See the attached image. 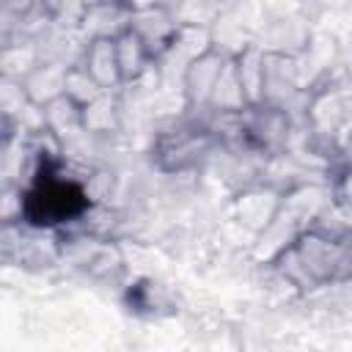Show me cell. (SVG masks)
<instances>
[{
  "label": "cell",
  "instance_id": "1",
  "mask_svg": "<svg viewBox=\"0 0 352 352\" xmlns=\"http://www.w3.org/2000/svg\"><path fill=\"white\" fill-rule=\"evenodd\" d=\"M267 264H272V270L300 292L341 283L349 275V236H330L305 226Z\"/></svg>",
  "mask_w": 352,
  "mask_h": 352
},
{
  "label": "cell",
  "instance_id": "2",
  "mask_svg": "<svg viewBox=\"0 0 352 352\" xmlns=\"http://www.w3.org/2000/svg\"><path fill=\"white\" fill-rule=\"evenodd\" d=\"M201 116L204 113H182L165 129L157 132L151 160L160 170L184 173L209 160V154L217 148V140Z\"/></svg>",
  "mask_w": 352,
  "mask_h": 352
},
{
  "label": "cell",
  "instance_id": "3",
  "mask_svg": "<svg viewBox=\"0 0 352 352\" xmlns=\"http://www.w3.org/2000/svg\"><path fill=\"white\" fill-rule=\"evenodd\" d=\"M242 132L264 160H272V157L289 154L294 118L275 104L258 102L242 110Z\"/></svg>",
  "mask_w": 352,
  "mask_h": 352
},
{
  "label": "cell",
  "instance_id": "4",
  "mask_svg": "<svg viewBox=\"0 0 352 352\" xmlns=\"http://www.w3.org/2000/svg\"><path fill=\"white\" fill-rule=\"evenodd\" d=\"M228 55L220 52L214 44L201 52L198 58H192L182 74H179V94L184 99V113H209V96H212V88L226 66Z\"/></svg>",
  "mask_w": 352,
  "mask_h": 352
},
{
  "label": "cell",
  "instance_id": "5",
  "mask_svg": "<svg viewBox=\"0 0 352 352\" xmlns=\"http://www.w3.org/2000/svg\"><path fill=\"white\" fill-rule=\"evenodd\" d=\"M129 30L140 38V44L146 47V52L151 55V60L157 63L168 47L173 44V36L179 30L173 14L160 6V3H148V6H140V8H132V16H129Z\"/></svg>",
  "mask_w": 352,
  "mask_h": 352
},
{
  "label": "cell",
  "instance_id": "6",
  "mask_svg": "<svg viewBox=\"0 0 352 352\" xmlns=\"http://www.w3.org/2000/svg\"><path fill=\"white\" fill-rule=\"evenodd\" d=\"M283 192H286V190H280L278 184H267V182H256V184L242 187V190L234 195L236 220H239L245 228H250L253 234H258V231L272 220V214L278 212Z\"/></svg>",
  "mask_w": 352,
  "mask_h": 352
},
{
  "label": "cell",
  "instance_id": "7",
  "mask_svg": "<svg viewBox=\"0 0 352 352\" xmlns=\"http://www.w3.org/2000/svg\"><path fill=\"white\" fill-rule=\"evenodd\" d=\"M132 6L126 0H102L82 6V14L77 19V30L82 38H116L129 28Z\"/></svg>",
  "mask_w": 352,
  "mask_h": 352
},
{
  "label": "cell",
  "instance_id": "8",
  "mask_svg": "<svg viewBox=\"0 0 352 352\" xmlns=\"http://www.w3.org/2000/svg\"><path fill=\"white\" fill-rule=\"evenodd\" d=\"M256 44L267 52H280V55H305L311 47V28L305 19L292 16V14H280L275 19H270L261 28V38H256Z\"/></svg>",
  "mask_w": 352,
  "mask_h": 352
},
{
  "label": "cell",
  "instance_id": "9",
  "mask_svg": "<svg viewBox=\"0 0 352 352\" xmlns=\"http://www.w3.org/2000/svg\"><path fill=\"white\" fill-rule=\"evenodd\" d=\"M41 116H44V129L55 138V143L60 148L77 143L85 138V129H82V107L66 96V94H58L55 99H50L47 104H41Z\"/></svg>",
  "mask_w": 352,
  "mask_h": 352
},
{
  "label": "cell",
  "instance_id": "10",
  "mask_svg": "<svg viewBox=\"0 0 352 352\" xmlns=\"http://www.w3.org/2000/svg\"><path fill=\"white\" fill-rule=\"evenodd\" d=\"M77 63L99 82L102 91H118L121 74H118V60H116V41L113 38H88L80 50Z\"/></svg>",
  "mask_w": 352,
  "mask_h": 352
},
{
  "label": "cell",
  "instance_id": "11",
  "mask_svg": "<svg viewBox=\"0 0 352 352\" xmlns=\"http://www.w3.org/2000/svg\"><path fill=\"white\" fill-rule=\"evenodd\" d=\"M66 66L63 60H55V58H41L33 72L22 80V88L28 94V99L33 104H47L50 99H55L58 94H63V77H66Z\"/></svg>",
  "mask_w": 352,
  "mask_h": 352
},
{
  "label": "cell",
  "instance_id": "12",
  "mask_svg": "<svg viewBox=\"0 0 352 352\" xmlns=\"http://www.w3.org/2000/svg\"><path fill=\"white\" fill-rule=\"evenodd\" d=\"M116 41V60H118V74H121V85H135L140 82L151 69L154 60L146 52V47L140 44V38L126 28L121 36L113 38Z\"/></svg>",
  "mask_w": 352,
  "mask_h": 352
},
{
  "label": "cell",
  "instance_id": "13",
  "mask_svg": "<svg viewBox=\"0 0 352 352\" xmlns=\"http://www.w3.org/2000/svg\"><path fill=\"white\" fill-rule=\"evenodd\" d=\"M41 60V52H38V44L28 36H19V33H11L3 44H0V74L3 77H11V80H25L33 66Z\"/></svg>",
  "mask_w": 352,
  "mask_h": 352
},
{
  "label": "cell",
  "instance_id": "14",
  "mask_svg": "<svg viewBox=\"0 0 352 352\" xmlns=\"http://www.w3.org/2000/svg\"><path fill=\"white\" fill-rule=\"evenodd\" d=\"M121 126V102L116 91H104L94 102L82 107V129L85 135H113Z\"/></svg>",
  "mask_w": 352,
  "mask_h": 352
},
{
  "label": "cell",
  "instance_id": "15",
  "mask_svg": "<svg viewBox=\"0 0 352 352\" xmlns=\"http://www.w3.org/2000/svg\"><path fill=\"white\" fill-rule=\"evenodd\" d=\"M248 104V96H245V88L236 77V69L231 63V58L226 60L214 88H212V96H209V113H242Z\"/></svg>",
  "mask_w": 352,
  "mask_h": 352
},
{
  "label": "cell",
  "instance_id": "16",
  "mask_svg": "<svg viewBox=\"0 0 352 352\" xmlns=\"http://www.w3.org/2000/svg\"><path fill=\"white\" fill-rule=\"evenodd\" d=\"M173 14L176 25H190V28H212L217 16L226 11L220 0H173L168 6Z\"/></svg>",
  "mask_w": 352,
  "mask_h": 352
},
{
  "label": "cell",
  "instance_id": "17",
  "mask_svg": "<svg viewBox=\"0 0 352 352\" xmlns=\"http://www.w3.org/2000/svg\"><path fill=\"white\" fill-rule=\"evenodd\" d=\"M63 94L66 96H72L80 107H85L88 102H94L96 96H102L104 91L99 88V82L74 60V63H69L66 66V77H63Z\"/></svg>",
  "mask_w": 352,
  "mask_h": 352
},
{
  "label": "cell",
  "instance_id": "18",
  "mask_svg": "<svg viewBox=\"0 0 352 352\" xmlns=\"http://www.w3.org/2000/svg\"><path fill=\"white\" fill-rule=\"evenodd\" d=\"M132 8H140V6H148V3H154V0H126Z\"/></svg>",
  "mask_w": 352,
  "mask_h": 352
},
{
  "label": "cell",
  "instance_id": "19",
  "mask_svg": "<svg viewBox=\"0 0 352 352\" xmlns=\"http://www.w3.org/2000/svg\"><path fill=\"white\" fill-rule=\"evenodd\" d=\"M154 3H160V6H165V8H168V6L173 3V0H154Z\"/></svg>",
  "mask_w": 352,
  "mask_h": 352
},
{
  "label": "cell",
  "instance_id": "20",
  "mask_svg": "<svg viewBox=\"0 0 352 352\" xmlns=\"http://www.w3.org/2000/svg\"><path fill=\"white\" fill-rule=\"evenodd\" d=\"M88 3H102V0H82V6H88Z\"/></svg>",
  "mask_w": 352,
  "mask_h": 352
}]
</instances>
